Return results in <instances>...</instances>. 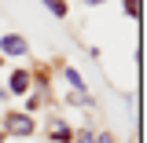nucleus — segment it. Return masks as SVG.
I'll return each mask as SVG.
<instances>
[{"instance_id":"8","label":"nucleus","mask_w":147,"mask_h":143,"mask_svg":"<svg viewBox=\"0 0 147 143\" xmlns=\"http://www.w3.org/2000/svg\"><path fill=\"white\" fill-rule=\"evenodd\" d=\"M125 15H129V18L140 15V0H125Z\"/></svg>"},{"instance_id":"9","label":"nucleus","mask_w":147,"mask_h":143,"mask_svg":"<svg viewBox=\"0 0 147 143\" xmlns=\"http://www.w3.org/2000/svg\"><path fill=\"white\" fill-rule=\"evenodd\" d=\"M85 4H103V0H85Z\"/></svg>"},{"instance_id":"1","label":"nucleus","mask_w":147,"mask_h":143,"mask_svg":"<svg viewBox=\"0 0 147 143\" xmlns=\"http://www.w3.org/2000/svg\"><path fill=\"white\" fill-rule=\"evenodd\" d=\"M7 132L11 136H33V117L30 114H7Z\"/></svg>"},{"instance_id":"7","label":"nucleus","mask_w":147,"mask_h":143,"mask_svg":"<svg viewBox=\"0 0 147 143\" xmlns=\"http://www.w3.org/2000/svg\"><path fill=\"white\" fill-rule=\"evenodd\" d=\"M74 143H96V132L92 128H77L74 132Z\"/></svg>"},{"instance_id":"3","label":"nucleus","mask_w":147,"mask_h":143,"mask_svg":"<svg viewBox=\"0 0 147 143\" xmlns=\"http://www.w3.org/2000/svg\"><path fill=\"white\" fill-rule=\"evenodd\" d=\"M26 88H30V73H26V70H15V73H11V92L22 95Z\"/></svg>"},{"instance_id":"4","label":"nucleus","mask_w":147,"mask_h":143,"mask_svg":"<svg viewBox=\"0 0 147 143\" xmlns=\"http://www.w3.org/2000/svg\"><path fill=\"white\" fill-rule=\"evenodd\" d=\"M63 77L70 81V88H74V92H85V81H81V73L74 70V66H66V70H63Z\"/></svg>"},{"instance_id":"6","label":"nucleus","mask_w":147,"mask_h":143,"mask_svg":"<svg viewBox=\"0 0 147 143\" xmlns=\"http://www.w3.org/2000/svg\"><path fill=\"white\" fill-rule=\"evenodd\" d=\"M40 4H44V7H48V11H52V15H66V4H63V0H40Z\"/></svg>"},{"instance_id":"2","label":"nucleus","mask_w":147,"mask_h":143,"mask_svg":"<svg viewBox=\"0 0 147 143\" xmlns=\"http://www.w3.org/2000/svg\"><path fill=\"white\" fill-rule=\"evenodd\" d=\"M0 48H4V55H26L30 48H26V40L18 33H7V37H0Z\"/></svg>"},{"instance_id":"5","label":"nucleus","mask_w":147,"mask_h":143,"mask_svg":"<svg viewBox=\"0 0 147 143\" xmlns=\"http://www.w3.org/2000/svg\"><path fill=\"white\" fill-rule=\"evenodd\" d=\"M52 140H55V143H74V128L55 125V128H52Z\"/></svg>"}]
</instances>
